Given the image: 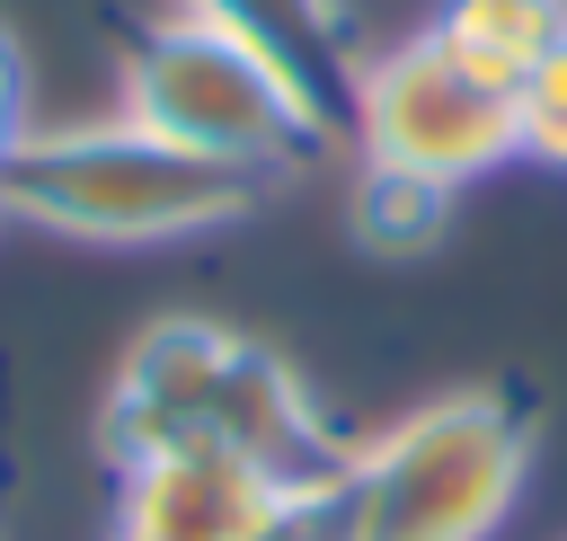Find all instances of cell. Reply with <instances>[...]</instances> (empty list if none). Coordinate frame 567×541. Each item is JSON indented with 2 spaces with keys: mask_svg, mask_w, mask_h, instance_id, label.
<instances>
[{
  "mask_svg": "<svg viewBox=\"0 0 567 541\" xmlns=\"http://www.w3.org/2000/svg\"><path fill=\"white\" fill-rule=\"evenodd\" d=\"M186 443L239 452L266 479L310 488V479H337L363 435H346L275 346H257L221 319L168 310L115 355V381L97 399V452H106V470H124L142 452H186Z\"/></svg>",
  "mask_w": 567,
  "mask_h": 541,
  "instance_id": "6da1fadb",
  "label": "cell"
},
{
  "mask_svg": "<svg viewBox=\"0 0 567 541\" xmlns=\"http://www.w3.org/2000/svg\"><path fill=\"white\" fill-rule=\"evenodd\" d=\"M266 186L275 177L195 160L133 115H97V124H35L18 142V160L0 169V222L89 248H168L248 222Z\"/></svg>",
  "mask_w": 567,
  "mask_h": 541,
  "instance_id": "7a4b0ae2",
  "label": "cell"
},
{
  "mask_svg": "<svg viewBox=\"0 0 567 541\" xmlns=\"http://www.w3.org/2000/svg\"><path fill=\"white\" fill-rule=\"evenodd\" d=\"M115 89H124L133 124H151L159 142H177L195 160L248 169V177H292V169L328 160L337 124H346L275 53H257L248 35H230V27L195 18V9L151 18L142 35H124Z\"/></svg>",
  "mask_w": 567,
  "mask_h": 541,
  "instance_id": "3957f363",
  "label": "cell"
},
{
  "mask_svg": "<svg viewBox=\"0 0 567 541\" xmlns=\"http://www.w3.org/2000/svg\"><path fill=\"white\" fill-rule=\"evenodd\" d=\"M540 452V390L523 372L461 381L354 443L363 541H487Z\"/></svg>",
  "mask_w": 567,
  "mask_h": 541,
  "instance_id": "277c9868",
  "label": "cell"
},
{
  "mask_svg": "<svg viewBox=\"0 0 567 541\" xmlns=\"http://www.w3.org/2000/svg\"><path fill=\"white\" fill-rule=\"evenodd\" d=\"M346 133H354L363 169L425 177V186H443V195H461L470 177L523 160L514 89L478 80L452 44H434V27H425V35H399V44H381V53L354 62Z\"/></svg>",
  "mask_w": 567,
  "mask_h": 541,
  "instance_id": "5b68a950",
  "label": "cell"
},
{
  "mask_svg": "<svg viewBox=\"0 0 567 541\" xmlns=\"http://www.w3.org/2000/svg\"><path fill=\"white\" fill-rule=\"evenodd\" d=\"M292 488L239 452H142L115 470L106 541H257Z\"/></svg>",
  "mask_w": 567,
  "mask_h": 541,
  "instance_id": "8992f818",
  "label": "cell"
},
{
  "mask_svg": "<svg viewBox=\"0 0 567 541\" xmlns=\"http://www.w3.org/2000/svg\"><path fill=\"white\" fill-rule=\"evenodd\" d=\"M195 18H213V27H230V35H248L257 53H275L301 89H319L337 115H346V98H354V44H346V9L337 0H186Z\"/></svg>",
  "mask_w": 567,
  "mask_h": 541,
  "instance_id": "52a82bcc",
  "label": "cell"
},
{
  "mask_svg": "<svg viewBox=\"0 0 567 541\" xmlns=\"http://www.w3.org/2000/svg\"><path fill=\"white\" fill-rule=\"evenodd\" d=\"M558 35H567V9L558 0H443L434 9V44H452L496 89H514Z\"/></svg>",
  "mask_w": 567,
  "mask_h": 541,
  "instance_id": "ba28073f",
  "label": "cell"
},
{
  "mask_svg": "<svg viewBox=\"0 0 567 541\" xmlns=\"http://www.w3.org/2000/svg\"><path fill=\"white\" fill-rule=\"evenodd\" d=\"M443 213H452V195H443V186H425V177L363 169V186H354V231H363L381 257L434 248V239H443Z\"/></svg>",
  "mask_w": 567,
  "mask_h": 541,
  "instance_id": "9c48e42d",
  "label": "cell"
},
{
  "mask_svg": "<svg viewBox=\"0 0 567 541\" xmlns=\"http://www.w3.org/2000/svg\"><path fill=\"white\" fill-rule=\"evenodd\" d=\"M514 133H523V160L567 169V35L514 80Z\"/></svg>",
  "mask_w": 567,
  "mask_h": 541,
  "instance_id": "30bf717a",
  "label": "cell"
},
{
  "mask_svg": "<svg viewBox=\"0 0 567 541\" xmlns=\"http://www.w3.org/2000/svg\"><path fill=\"white\" fill-rule=\"evenodd\" d=\"M257 541H363V506H354V461L337 479H310L275 506V523Z\"/></svg>",
  "mask_w": 567,
  "mask_h": 541,
  "instance_id": "8fae6325",
  "label": "cell"
},
{
  "mask_svg": "<svg viewBox=\"0 0 567 541\" xmlns=\"http://www.w3.org/2000/svg\"><path fill=\"white\" fill-rule=\"evenodd\" d=\"M35 133V80H27V53H18V35L0 27V169L18 160V142Z\"/></svg>",
  "mask_w": 567,
  "mask_h": 541,
  "instance_id": "7c38bea8",
  "label": "cell"
},
{
  "mask_svg": "<svg viewBox=\"0 0 567 541\" xmlns=\"http://www.w3.org/2000/svg\"><path fill=\"white\" fill-rule=\"evenodd\" d=\"M0 506H9V390H0Z\"/></svg>",
  "mask_w": 567,
  "mask_h": 541,
  "instance_id": "4fadbf2b",
  "label": "cell"
},
{
  "mask_svg": "<svg viewBox=\"0 0 567 541\" xmlns=\"http://www.w3.org/2000/svg\"><path fill=\"white\" fill-rule=\"evenodd\" d=\"M558 9H567V0H558Z\"/></svg>",
  "mask_w": 567,
  "mask_h": 541,
  "instance_id": "5bb4252c",
  "label": "cell"
}]
</instances>
